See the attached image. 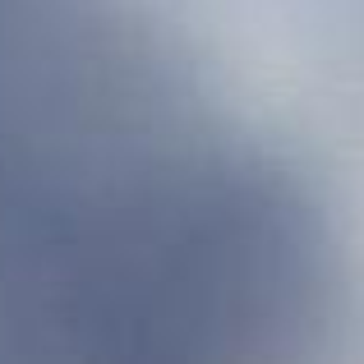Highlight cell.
<instances>
[{
    "mask_svg": "<svg viewBox=\"0 0 364 364\" xmlns=\"http://www.w3.org/2000/svg\"><path fill=\"white\" fill-rule=\"evenodd\" d=\"M97 0H0V332L198 350L291 328L318 231L226 148Z\"/></svg>",
    "mask_w": 364,
    "mask_h": 364,
    "instance_id": "6da1fadb",
    "label": "cell"
}]
</instances>
